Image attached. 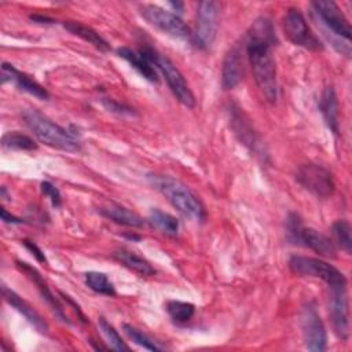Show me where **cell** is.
<instances>
[{"label":"cell","mask_w":352,"mask_h":352,"mask_svg":"<svg viewBox=\"0 0 352 352\" xmlns=\"http://www.w3.org/2000/svg\"><path fill=\"white\" fill-rule=\"evenodd\" d=\"M275 43L272 22L264 16L256 19L248 33L246 54L254 81L263 96L271 103H275L279 95L276 65L272 56V45Z\"/></svg>","instance_id":"6da1fadb"},{"label":"cell","mask_w":352,"mask_h":352,"mask_svg":"<svg viewBox=\"0 0 352 352\" xmlns=\"http://www.w3.org/2000/svg\"><path fill=\"white\" fill-rule=\"evenodd\" d=\"M148 180L184 217L197 223L206 219L204 204L183 182L168 175H151Z\"/></svg>","instance_id":"7a4b0ae2"},{"label":"cell","mask_w":352,"mask_h":352,"mask_svg":"<svg viewBox=\"0 0 352 352\" xmlns=\"http://www.w3.org/2000/svg\"><path fill=\"white\" fill-rule=\"evenodd\" d=\"M22 117L25 124L41 143L63 151H78L81 148V143L74 133L55 124L37 109L23 110Z\"/></svg>","instance_id":"3957f363"},{"label":"cell","mask_w":352,"mask_h":352,"mask_svg":"<svg viewBox=\"0 0 352 352\" xmlns=\"http://www.w3.org/2000/svg\"><path fill=\"white\" fill-rule=\"evenodd\" d=\"M315 14L319 16L331 34L330 43L333 47L346 58H351V25L340 7L331 0H316L311 3Z\"/></svg>","instance_id":"277c9868"},{"label":"cell","mask_w":352,"mask_h":352,"mask_svg":"<svg viewBox=\"0 0 352 352\" xmlns=\"http://www.w3.org/2000/svg\"><path fill=\"white\" fill-rule=\"evenodd\" d=\"M139 51L162 73L175 98L187 109H192L195 106L194 94L190 89L187 81L184 80V76L175 66V63L168 56L162 55L150 45H143L139 48Z\"/></svg>","instance_id":"5b68a950"},{"label":"cell","mask_w":352,"mask_h":352,"mask_svg":"<svg viewBox=\"0 0 352 352\" xmlns=\"http://www.w3.org/2000/svg\"><path fill=\"white\" fill-rule=\"evenodd\" d=\"M286 234H287V239L292 243L309 248L311 250L316 252L323 257L333 258L337 256L336 243L329 236L316 231L315 228L305 227L300 220V217L294 213L290 214L287 219Z\"/></svg>","instance_id":"8992f818"},{"label":"cell","mask_w":352,"mask_h":352,"mask_svg":"<svg viewBox=\"0 0 352 352\" xmlns=\"http://www.w3.org/2000/svg\"><path fill=\"white\" fill-rule=\"evenodd\" d=\"M289 268L293 274L298 276L319 278L323 282H326L330 287L346 286V278L340 270L316 257H308V256H300V254L292 256L289 260Z\"/></svg>","instance_id":"52a82bcc"},{"label":"cell","mask_w":352,"mask_h":352,"mask_svg":"<svg viewBox=\"0 0 352 352\" xmlns=\"http://www.w3.org/2000/svg\"><path fill=\"white\" fill-rule=\"evenodd\" d=\"M220 25V3L201 1L197 6V26L191 41L199 50H206L216 38Z\"/></svg>","instance_id":"ba28073f"},{"label":"cell","mask_w":352,"mask_h":352,"mask_svg":"<svg viewBox=\"0 0 352 352\" xmlns=\"http://www.w3.org/2000/svg\"><path fill=\"white\" fill-rule=\"evenodd\" d=\"M140 15L158 30L176 37V38H188L191 37V32L184 21L172 11L164 10L160 6L154 4H143L140 7Z\"/></svg>","instance_id":"9c48e42d"},{"label":"cell","mask_w":352,"mask_h":352,"mask_svg":"<svg viewBox=\"0 0 352 352\" xmlns=\"http://www.w3.org/2000/svg\"><path fill=\"white\" fill-rule=\"evenodd\" d=\"M296 180L318 198H329L336 188L333 175L318 164H304L297 169Z\"/></svg>","instance_id":"30bf717a"},{"label":"cell","mask_w":352,"mask_h":352,"mask_svg":"<svg viewBox=\"0 0 352 352\" xmlns=\"http://www.w3.org/2000/svg\"><path fill=\"white\" fill-rule=\"evenodd\" d=\"M283 29H285V34L294 45H298L311 51H319L323 48L320 40L309 29L304 15L298 8H294V7L287 8L283 18Z\"/></svg>","instance_id":"8fae6325"},{"label":"cell","mask_w":352,"mask_h":352,"mask_svg":"<svg viewBox=\"0 0 352 352\" xmlns=\"http://www.w3.org/2000/svg\"><path fill=\"white\" fill-rule=\"evenodd\" d=\"M301 333L305 348L314 352H322L327 346V333L316 308L308 302L300 314Z\"/></svg>","instance_id":"7c38bea8"},{"label":"cell","mask_w":352,"mask_h":352,"mask_svg":"<svg viewBox=\"0 0 352 352\" xmlns=\"http://www.w3.org/2000/svg\"><path fill=\"white\" fill-rule=\"evenodd\" d=\"M329 315H330L336 336L342 341L348 340V337H349V308H348L346 286L330 287Z\"/></svg>","instance_id":"4fadbf2b"},{"label":"cell","mask_w":352,"mask_h":352,"mask_svg":"<svg viewBox=\"0 0 352 352\" xmlns=\"http://www.w3.org/2000/svg\"><path fill=\"white\" fill-rule=\"evenodd\" d=\"M1 82L3 84L12 82L18 89L28 92L38 99H48L50 96L48 91L43 85H40L32 77L19 72L11 63H7V62L1 63Z\"/></svg>","instance_id":"5bb4252c"},{"label":"cell","mask_w":352,"mask_h":352,"mask_svg":"<svg viewBox=\"0 0 352 352\" xmlns=\"http://www.w3.org/2000/svg\"><path fill=\"white\" fill-rule=\"evenodd\" d=\"M1 293L4 300L12 307L15 308L21 315L25 316V319L40 333H47L48 330V324L47 322L43 319V316L26 301L23 300L19 294H16L14 290L8 289L6 285H3L1 287Z\"/></svg>","instance_id":"9a60e30c"},{"label":"cell","mask_w":352,"mask_h":352,"mask_svg":"<svg viewBox=\"0 0 352 352\" xmlns=\"http://www.w3.org/2000/svg\"><path fill=\"white\" fill-rule=\"evenodd\" d=\"M16 267H18L21 271H23V272L29 276V279L36 285V287H37V290L40 292L41 297L47 301V304L51 307V309L54 311V314H55L62 322H67V318H66V315H65V312H63V308H62L59 300H58V298L54 296V293L50 290L48 285H47L45 280L43 279V276L40 275V272H38L34 267H32V265H29L28 263H23V261H16Z\"/></svg>","instance_id":"2e32d148"},{"label":"cell","mask_w":352,"mask_h":352,"mask_svg":"<svg viewBox=\"0 0 352 352\" xmlns=\"http://www.w3.org/2000/svg\"><path fill=\"white\" fill-rule=\"evenodd\" d=\"M242 58L238 47H232L224 56L221 67V85L224 89L235 88L242 80Z\"/></svg>","instance_id":"e0dca14e"},{"label":"cell","mask_w":352,"mask_h":352,"mask_svg":"<svg viewBox=\"0 0 352 352\" xmlns=\"http://www.w3.org/2000/svg\"><path fill=\"white\" fill-rule=\"evenodd\" d=\"M117 54L120 58L126 60L135 70H138V73L143 78H146L150 82L158 81V74L154 69V65L140 51H135L129 47H120L117 50Z\"/></svg>","instance_id":"ac0fdd59"},{"label":"cell","mask_w":352,"mask_h":352,"mask_svg":"<svg viewBox=\"0 0 352 352\" xmlns=\"http://www.w3.org/2000/svg\"><path fill=\"white\" fill-rule=\"evenodd\" d=\"M98 210L102 216H104L106 219H109V220H111V221H114L120 226L140 228L144 224L143 219L138 213H135V212L129 210L128 208L121 206L118 204L111 202V204H107L104 206H100Z\"/></svg>","instance_id":"d6986e66"},{"label":"cell","mask_w":352,"mask_h":352,"mask_svg":"<svg viewBox=\"0 0 352 352\" xmlns=\"http://www.w3.org/2000/svg\"><path fill=\"white\" fill-rule=\"evenodd\" d=\"M114 257L118 263H121L124 267L131 270L132 272L140 275V276H151L155 274V268L142 256L138 253L128 250V249H118L114 252Z\"/></svg>","instance_id":"ffe728a7"},{"label":"cell","mask_w":352,"mask_h":352,"mask_svg":"<svg viewBox=\"0 0 352 352\" xmlns=\"http://www.w3.org/2000/svg\"><path fill=\"white\" fill-rule=\"evenodd\" d=\"M63 26L70 33H73V34L81 37L82 40L88 41L95 48H98L99 51H103V52L110 51V44L96 30H94L92 28H89V26H87V25H84L81 22H77V21H65Z\"/></svg>","instance_id":"44dd1931"},{"label":"cell","mask_w":352,"mask_h":352,"mask_svg":"<svg viewBox=\"0 0 352 352\" xmlns=\"http://www.w3.org/2000/svg\"><path fill=\"white\" fill-rule=\"evenodd\" d=\"M320 111L327 126L334 132L338 133V107H337V96L336 91L331 85L326 87L320 99Z\"/></svg>","instance_id":"7402d4cb"},{"label":"cell","mask_w":352,"mask_h":352,"mask_svg":"<svg viewBox=\"0 0 352 352\" xmlns=\"http://www.w3.org/2000/svg\"><path fill=\"white\" fill-rule=\"evenodd\" d=\"M147 220L151 227L157 228L158 231H161L162 234H165L168 236H175L179 232V227H180L179 220L175 216H172L161 209H153L150 212Z\"/></svg>","instance_id":"603a6c76"},{"label":"cell","mask_w":352,"mask_h":352,"mask_svg":"<svg viewBox=\"0 0 352 352\" xmlns=\"http://www.w3.org/2000/svg\"><path fill=\"white\" fill-rule=\"evenodd\" d=\"M87 286L94 290L95 293L104 294V296H114L116 289L111 280L107 278L106 274L98 272V271H89L84 276Z\"/></svg>","instance_id":"cb8c5ba5"},{"label":"cell","mask_w":352,"mask_h":352,"mask_svg":"<svg viewBox=\"0 0 352 352\" xmlns=\"http://www.w3.org/2000/svg\"><path fill=\"white\" fill-rule=\"evenodd\" d=\"M1 146L6 150H34L37 143L28 135L19 132H7L1 138Z\"/></svg>","instance_id":"d4e9b609"},{"label":"cell","mask_w":352,"mask_h":352,"mask_svg":"<svg viewBox=\"0 0 352 352\" xmlns=\"http://www.w3.org/2000/svg\"><path fill=\"white\" fill-rule=\"evenodd\" d=\"M165 308H166V312L169 314V316L175 322H179V323L188 322L195 312L194 304L187 302V301H179V300L168 301Z\"/></svg>","instance_id":"484cf974"},{"label":"cell","mask_w":352,"mask_h":352,"mask_svg":"<svg viewBox=\"0 0 352 352\" xmlns=\"http://www.w3.org/2000/svg\"><path fill=\"white\" fill-rule=\"evenodd\" d=\"M122 329H124L125 334L129 337V340H132L139 346H142L147 351H161V349H164L162 345H160L157 341H154L151 337H148L146 333H143L138 327H135L132 324H128V323H124Z\"/></svg>","instance_id":"4316f807"},{"label":"cell","mask_w":352,"mask_h":352,"mask_svg":"<svg viewBox=\"0 0 352 352\" xmlns=\"http://www.w3.org/2000/svg\"><path fill=\"white\" fill-rule=\"evenodd\" d=\"M331 234L334 241L342 250L351 253L352 238H351V226L346 220H337L331 227Z\"/></svg>","instance_id":"83f0119b"},{"label":"cell","mask_w":352,"mask_h":352,"mask_svg":"<svg viewBox=\"0 0 352 352\" xmlns=\"http://www.w3.org/2000/svg\"><path fill=\"white\" fill-rule=\"evenodd\" d=\"M98 323H99V327H100L103 336L106 337V340H107V342H109L111 349L120 351V352L129 351V346L124 342V340L121 338V336L118 334V331L114 329L113 324H110L103 316L99 318Z\"/></svg>","instance_id":"f1b7e54d"},{"label":"cell","mask_w":352,"mask_h":352,"mask_svg":"<svg viewBox=\"0 0 352 352\" xmlns=\"http://www.w3.org/2000/svg\"><path fill=\"white\" fill-rule=\"evenodd\" d=\"M40 188H41V192L51 201V204H52L55 208L60 206V204H62L60 192H59V190H58L51 182H43L41 186H40Z\"/></svg>","instance_id":"f546056e"},{"label":"cell","mask_w":352,"mask_h":352,"mask_svg":"<svg viewBox=\"0 0 352 352\" xmlns=\"http://www.w3.org/2000/svg\"><path fill=\"white\" fill-rule=\"evenodd\" d=\"M102 103L104 104V107L109 110V111H114V113H118V114H132V109L114 100V99H103Z\"/></svg>","instance_id":"4dcf8cb0"},{"label":"cell","mask_w":352,"mask_h":352,"mask_svg":"<svg viewBox=\"0 0 352 352\" xmlns=\"http://www.w3.org/2000/svg\"><path fill=\"white\" fill-rule=\"evenodd\" d=\"M23 245L26 246V249H29V250L32 252V254L37 258V261H40V263H47V258H45L44 252H43L36 243H33L32 241L25 239V241H23Z\"/></svg>","instance_id":"1f68e13d"},{"label":"cell","mask_w":352,"mask_h":352,"mask_svg":"<svg viewBox=\"0 0 352 352\" xmlns=\"http://www.w3.org/2000/svg\"><path fill=\"white\" fill-rule=\"evenodd\" d=\"M1 220L4 223H10V224H21V223H23L22 219L15 217L14 214H10L4 208H1Z\"/></svg>","instance_id":"d6a6232c"},{"label":"cell","mask_w":352,"mask_h":352,"mask_svg":"<svg viewBox=\"0 0 352 352\" xmlns=\"http://www.w3.org/2000/svg\"><path fill=\"white\" fill-rule=\"evenodd\" d=\"M29 18H30L33 22H36V23H52V22H54V19H51V18H48V16H44V15H37V14L30 15Z\"/></svg>","instance_id":"836d02e7"},{"label":"cell","mask_w":352,"mask_h":352,"mask_svg":"<svg viewBox=\"0 0 352 352\" xmlns=\"http://www.w3.org/2000/svg\"><path fill=\"white\" fill-rule=\"evenodd\" d=\"M168 4H169V6H170V7L175 10V11H177V15H179V14L183 11V3H177V1L175 3V1H169Z\"/></svg>","instance_id":"e575fe53"}]
</instances>
